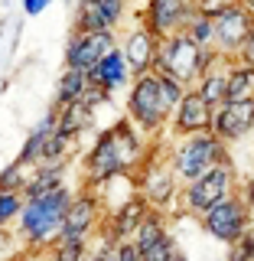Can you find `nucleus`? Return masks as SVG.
<instances>
[{"mask_svg": "<svg viewBox=\"0 0 254 261\" xmlns=\"http://www.w3.org/2000/svg\"><path fill=\"white\" fill-rule=\"evenodd\" d=\"M88 85H92V79H88L85 69L65 65V72L59 75V85H55V108H65V105L78 101V98L88 92Z\"/></svg>", "mask_w": 254, "mask_h": 261, "instance_id": "412c9836", "label": "nucleus"}, {"mask_svg": "<svg viewBox=\"0 0 254 261\" xmlns=\"http://www.w3.org/2000/svg\"><path fill=\"white\" fill-rule=\"evenodd\" d=\"M212 118H215V108L202 98L195 88L183 95V101L176 105L173 121H170V130L176 137H189V134H202V130H212Z\"/></svg>", "mask_w": 254, "mask_h": 261, "instance_id": "9b49d317", "label": "nucleus"}, {"mask_svg": "<svg viewBox=\"0 0 254 261\" xmlns=\"http://www.w3.org/2000/svg\"><path fill=\"white\" fill-rule=\"evenodd\" d=\"M88 239H59L52 248V261H85Z\"/></svg>", "mask_w": 254, "mask_h": 261, "instance_id": "a878e982", "label": "nucleus"}, {"mask_svg": "<svg viewBox=\"0 0 254 261\" xmlns=\"http://www.w3.org/2000/svg\"><path fill=\"white\" fill-rule=\"evenodd\" d=\"M153 206L144 199V193H134L130 199H124L121 206H111L108 212V235L111 239H118V242H124L130 239V235L140 228V222L147 219V212H150Z\"/></svg>", "mask_w": 254, "mask_h": 261, "instance_id": "2eb2a0df", "label": "nucleus"}, {"mask_svg": "<svg viewBox=\"0 0 254 261\" xmlns=\"http://www.w3.org/2000/svg\"><path fill=\"white\" fill-rule=\"evenodd\" d=\"M254 130V98H241V101H222L212 118V134L222 137L225 144L238 141V137Z\"/></svg>", "mask_w": 254, "mask_h": 261, "instance_id": "f8f14e48", "label": "nucleus"}, {"mask_svg": "<svg viewBox=\"0 0 254 261\" xmlns=\"http://www.w3.org/2000/svg\"><path fill=\"white\" fill-rule=\"evenodd\" d=\"M130 75H134V72H130V65H127L124 49H121V46H114L111 53L104 56V59L98 62L92 72H88L92 85H101L104 92H118V88H124Z\"/></svg>", "mask_w": 254, "mask_h": 261, "instance_id": "6ab92c4d", "label": "nucleus"}, {"mask_svg": "<svg viewBox=\"0 0 254 261\" xmlns=\"http://www.w3.org/2000/svg\"><path fill=\"white\" fill-rule=\"evenodd\" d=\"M72 199L75 196H72L69 186H59V190L36 196V199H26V206L20 212V235L26 239L30 248H49V245L59 242Z\"/></svg>", "mask_w": 254, "mask_h": 261, "instance_id": "f03ea898", "label": "nucleus"}, {"mask_svg": "<svg viewBox=\"0 0 254 261\" xmlns=\"http://www.w3.org/2000/svg\"><path fill=\"white\" fill-rule=\"evenodd\" d=\"M62 183V167H36L33 170V176H30V183H26V190H23V196L26 199H36V196H46V193H52V190H59Z\"/></svg>", "mask_w": 254, "mask_h": 261, "instance_id": "5701e85b", "label": "nucleus"}, {"mask_svg": "<svg viewBox=\"0 0 254 261\" xmlns=\"http://www.w3.org/2000/svg\"><path fill=\"white\" fill-rule=\"evenodd\" d=\"M232 62H235L232 56H222V53H218L215 59L209 62V69L199 75V82L192 85L195 92H199L212 105V108H218V105L228 98V69H232Z\"/></svg>", "mask_w": 254, "mask_h": 261, "instance_id": "a211bd4d", "label": "nucleus"}, {"mask_svg": "<svg viewBox=\"0 0 254 261\" xmlns=\"http://www.w3.org/2000/svg\"><path fill=\"white\" fill-rule=\"evenodd\" d=\"M23 206H26V196L23 193H0V228L13 219H20Z\"/></svg>", "mask_w": 254, "mask_h": 261, "instance_id": "bb28decb", "label": "nucleus"}, {"mask_svg": "<svg viewBox=\"0 0 254 261\" xmlns=\"http://www.w3.org/2000/svg\"><path fill=\"white\" fill-rule=\"evenodd\" d=\"M235 62H244V65H254V30L244 36V43L238 46V53H235Z\"/></svg>", "mask_w": 254, "mask_h": 261, "instance_id": "7c9ffc66", "label": "nucleus"}, {"mask_svg": "<svg viewBox=\"0 0 254 261\" xmlns=\"http://www.w3.org/2000/svg\"><path fill=\"white\" fill-rule=\"evenodd\" d=\"M186 33H189V36H192L199 46L215 49V16L195 10V13L189 16V23H186Z\"/></svg>", "mask_w": 254, "mask_h": 261, "instance_id": "b1692460", "label": "nucleus"}, {"mask_svg": "<svg viewBox=\"0 0 254 261\" xmlns=\"http://www.w3.org/2000/svg\"><path fill=\"white\" fill-rule=\"evenodd\" d=\"M228 261H254V225H248L238 242L228 245Z\"/></svg>", "mask_w": 254, "mask_h": 261, "instance_id": "cd10ccee", "label": "nucleus"}, {"mask_svg": "<svg viewBox=\"0 0 254 261\" xmlns=\"http://www.w3.org/2000/svg\"><path fill=\"white\" fill-rule=\"evenodd\" d=\"M232 163H218V167H212L209 173H202V176H195L186 183V190H183V206L189 216H206V212L215 206V202H222L225 196H232Z\"/></svg>", "mask_w": 254, "mask_h": 261, "instance_id": "423d86ee", "label": "nucleus"}, {"mask_svg": "<svg viewBox=\"0 0 254 261\" xmlns=\"http://www.w3.org/2000/svg\"><path fill=\"white\" fill-rule=\"evenodd\" d=\"M251 212L254 209L248 206L244 196H225L222 202H215V206H212L206 216H199V219H202V228H206L212 239L232 245V242H238L241 235L248 232Z\"/></svg>", "mask_w": 254, "mask_h": 261, "instance_id": "0eeeda50", "label": "nucleus"}, {"mask_svg": "<svg viewBox=\"0 0 254 261\" xmlns=\"http://www.w3.org/2000/svg\"><path fill=\"white\" fill-rule=\"evenodd\" d=\"M140 134H144V130L127 118V121L111 124L101 137H98L95 147L88 150L85 163H81V167H85L88 190H92L95 183H108V179H114V176L130 173V170L144 160L147 147H144V137Z\"/></svg>", "mask_w": 254, "mask_h": 261, "instance_id": "f257e3e1", "label": "nucleus"}, {"mask_svg": "<svg viewBox=\"0 0 254 261\" xmlns=\"http://www.w3.org/2000/svg\"><path fill=\"white\" fill-rule=\"evenodd\" d=\"M118 261H144V255H140V248H137L134 239H124L118 245Z\"/></svg>", "mask_w": 254, "mask_h": 261, "instance_id": "c85d7f7f", "label": "nucleus"}, {"mask_svg": "<svg viewBox=\"0 0 254 261\" xmlns=\"http://www.w3.org/2000/svg\"><path fill=\"white\" fill-rule=\"evenodd\" d=\"M95 124V108H88L85 101H72V105H65V108H59V130L65 137H81L88 127Z\"/></svg>", "mask_w": 254, "mask_h": 261, "instance_id": "aec40b11", "label": "nucleus"}, {"mask_svg": "<svg viewBox=\"0 0 254 261\" xmlns=\"http://www.w3.org/2000/svg\"><path fill=\"white\" fill-rule=\"evenodd\" d=\"M127 13V0H95L92 7H78L75 30H118Z\"/></svg>", "mask_w": 254, "mask_h": 261, "instance_id": "f3484780", "label": "nucleus"}, {"mask_svg": "<svg viewBox=\"0 0 254 261\" xmlns=\"http://www.w3.org/2000/svg\"><path fill=\"white\" fill-rule=\"evenodd\" d=\"M173 261H189V258H186L183 251H176V255H173Z\"/></svg>", "mask_w": 254, "mask_h": 261, "instance_id": "72a5a7b5", "label": "nucleus"}, {"mask_svg": "<svg viewBox=\"0 0 254 261\" xmlns=\"http://www.w3.org/2000/svg\"><path fill=\"white\" fill-rule=\"evenodd\" d=\"M127 118L150 137H157L160 130L173 121V105H170V98H166V92H163V85H160V72L157 69L134 79L130 95H127Z\"/></svg>", "mask_w": 254, "mask_h": 261, "instance_id": "20e7f679", "label": "nucleus"}, {"mask_svg": "<svg viewBox=\"0 0 254 261\" xmlns=\"http://www.w3.org/2000/svg\"><path fill=\"white\" fill-rule=\"evenodd\" d=\"M114 46H118L114 30H75L65 43V65L92 72Z\"/></svg>", "mask_w": 254, "mask_h": 261, "instance_id": "6e6552de", "label": "nucleus"}, {"mask_svg": "<svg viewBox=\"0 0 254 261\" xmlns=\"http://www.w3.org/2000/svg\"><path fill=\"white\" fill-rule=\"evenodd\" d=\"M46 7H52V0H23V13L26 16H39Z\"/></svg>", "mask_w": 254, "mask_h": 261, "instance_id": "2f4dec72", "label": "nucleus"}, {"mask_svg": "<svg viewBox=\"0 0 254 261\" xmlns=\"http://www.w3.org/2000/svg\"><path fill=\"white\" fill-rule=\"evenodd\" d=\"M241 98H254V65L232 62V69H228V98L225 101H241Z\"/></svg>", "mask_w": 254, "mask_h": 261, "instance_id": "4be33fe9", "label": "nucleus"}, {"mask_svg": "<svg viewBox=\"0 0 254 261\" xmlns=\"http://www.w3.org/2000/svg\"><path fill=\"white\" fill-rule=\"evenodd\" d=\"M254 30V13L248 10L244 4H235V7H225L222 13H215V49L222 56H232L238 53V46L244 43V36Z\"/></svg>", "mask_w": 254, "mask_h": 261, "instance_id": "9d476101", "label": "nucleus"}, {"mask_svg": "<svg viewBox=\"0 0 254 261\" xmlns=\"http://www.w3.org/2000/svg\"><path fill=\"white\" fill-rule=\"evenodd\" d=\"M235 4H241V0H195V7H199L202 13H209V16L222 13L225 7H235Z\"/></svg>", "mask_w": 254, "mask_h": 261, "instance_id": "c756f323", "label": "nucleus"}, {"mask_svg": "<svg viewBox=\"0 0 254 261\" xmlns=\"http://www.w3.org/2000/svg\"><path fill=\"white\" fill-rule=\"evenodd\" d=\"M121 49H124V59H127L130 72H134V79H137V75H144V72H153L160 36L147 27V23H140V27H134L124 39H121Z\"/></svg>", "mask_w": 254, "mask_h": 261, "instance_id": "ddd939ff", "label": "nucleus"}, {"mask_svg": "<svg viewBox=\"0 0 254 261\" xmlns=\"http://www.w3.org/2000/svg\"><path fill=\"white\" fill-rule=\"evenodd\" d=\"M241 4H244V7H248V10L254 13V0H241Z\"/></svg>", "mask_w": 254, "mask_h": 261, "instance_id": "f704fd0d", "label": "nucleus"}, {"mask_svg": "<svg viewBox=\"0 0 254 261\" xmlns=\"http://www.w3.org/2000/svg\"><path fill=\"white\" fill-rule=\"evenodd\" d=\"M244 199H248V206L254 209V179H251V183H244Z\"/></svg>", "mask_w": 254, "mask_h": 261, "instance_id": "473e14b6", "label": "nucleus"}, {"mask_svg": "<svg viewBox=\"0 0 254 261\" xmlns=\"http://www.w3.org/2000/svg\"><path fill=\"white\" fill-rule=\"evenodd\" d=\"M30 176L33 173H26V163L13 160L10 167L0 170V193H23V190H26V183H30Z\"/></svg>", "mask_w": 254, "mask_h": 261, "instance_id": "393cba45", "label": "nucleus"}, {"mask_svg": "<svg viewBox=\"0 0 254 261\" xmlns=\"http://www.w3.org/2000/svg\"><path fill=\"white\" fill-rule=\"evenodd\" d=\"M218 56V49H206L199 46L186 30L173 33V36H163L160 49H157V72H166V75H176L183 85H195L199 75L209 69V62Z\"/></svg>", "mask_w": 254, "mask_h": 261, "instance_id": "7ed1b4c3", "label": "nucleus"}, {"mask_svg": "<svg viewBox=\"0 0 254 261\" xmlns=\"http://www.w3.org/2000/svg\"><path fill=\"white\" fill-rule=\"evenodd\" d=\"M199 10L195 0H150L147 10L140 13V23H147L157 36H173V33L186 30L189 16Z\"/></svg>", "mask_w": 254, "mask_h": 261, "instance_id": "1a4fd4ad", "label": "nucleus"}, {"mask_svg": "<svg viewBox=\"0 0 254 261\" xmlns=\"http://www.w3.org/2000/svg\"><path fill=\"white\" fill-rule=\"evenodd\" d=\"M140 193H144V199L157 209H163L179 193V176H176V170L170 167V160H166V167L147 163V170L140 173Z\"/></svg>", "mask_w": 254, "mask_h": 261, "instance_id": "dca6fc26", "label": "nucleus"}, {"mask_svg": "<svg viewBox=\"0 0 254 261\" xmlns=\"http://www.w3.org/2000/svg\"><path fill=\"white\" fill-rule=\"evenodd\" d=\"M101 219V199L92 193H78L69 206V216H65V225H62V235L59 239H88L92 228L98 225Z\"/></svg>", "mask_w": 254, "mask_h": 261, "instance_id": "4468645a", "label": "nucleus"}, {"mask_svg": "<svg viewBox=\"0 0 254 261\" xmlns=\"http://www.w3.org/2000/svg\"><path fill=\"white\" fill-rule=\"evenodd\" d=\"M166 160H170V167L176 170V176L183 179V183H189V179L209 173V170L218 167V163H232L225 141H222V137H215L212 130L179 137V144L170 150Z\"/></svg>", "mask_w": 254, "mask_h": 261, "instance_id": "39448f33", "label": "nucleus"}, {"mask_svg": "<svg viewBox=\"0 0 254 261\" xmlns=\"http://www.w3.org/2000/svg\"><path fill=\"white\" fill-rule=\"evenodd\" d=\"M85 261H98V255H88V258H85Z\"/></svg>", "mask_w": 254, "mask_h": 261, "instance_id": "c9c22d12", "label": "nucleus"}]
</instances>
